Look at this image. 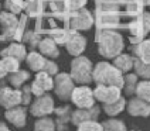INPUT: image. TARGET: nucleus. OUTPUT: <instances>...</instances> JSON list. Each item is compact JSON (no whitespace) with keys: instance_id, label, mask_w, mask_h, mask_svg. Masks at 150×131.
I'll list each match as a JSON object with an SVG mask.
<instances>
[{"instance_id":"f257e3e1","label":"nucleus","mask_w":150,"mask_h":131,"mask_svg":"<svg viewBox=\"0 0 150 131\" xmlns=\"http://www.w3.org/2000/svg\"><path fill=\"white\" fill-rule=\"evenodd\" d=\"M99 54L103 58L115 59L123 51V38L122 35L113 30H99L96 35Z\"/></svg>"},{"instance_id":"f03ea898","label":"nucleus","mask_w":150,"mask_h":131,"mask_svg":"<svg viewBox=\"0 0 150 131\" xmlns=\"http://www.w3.org/2000/svg\"><path fill=\"white\" fill-rule=\"evenodd\" d=\"M93 82L103 86H116L123 89L125 76L115 65L108 62H98L93 68Z\"/></svg>"},{"instance_id":"7ed1b4c3","label":"nucleus","mask_w":150,"mask_h":131,"mask_svg":"<svg viewBox=\"0 0 150 131\" xmlns=\"http://www.w3.org/2000/svg\"><path fill=\"white\" fill-rule=\"evenodd\" d=\"M96 24L100 30H109L119 23V6L112 0H98L96 3Z\"/></svg>"},{"instance_id":"20e7f679","label":"nucleus","mask_w":150,"mask_h":131,"mask_svg":"<svg viewBox=\"0 0 150 131\" xmlns=\"http://www.w3.org/2000/svg\"><path fill=\"white\" fill-rule=\"evenodd\" d=\"M71 76L78 85L93 82V65L86 57H75L71 61Z\"/></svg>"},{"instance_id":"39448f33","label":"nucleus","mask_w":150,"mask_h":131,"mask_svg":"<svg viewBox=\"0 0 150 131\" xmlns=\"http://www.w3.org/2000/svg\"><path fill=\"white\" fill-rule=\"evenodd\" d=\"M129 30H130V42L136 45L139 42L143 41V37L147 35L150 31V13H144L143 11L139 17H136V20L129 24Z\"/></svg>"},{"instance_id":"423d86ee","label":"nucleus","mask_w":150,"mask_h":131,"mask_svg":"<svg viewBox=\"0 0 150 131\" xmlns=\"http://www.w3.org/2000/svg\"><path fill=\"white\" fill-rule=\"evenodd\" d=\"M95 95L88 85H79L71 95V102L78 109H91L95 106Z\"/></svg>"},{"instance_id":"0eeeda50","label":"nucleus","mask_w":150,"mask_h":131,"mask_svg":"<svg viewBox=\"0 0 150 131\" xmlns=\"http://www.w3.org/2000/svg\"><path fill=\"white\" fill-rule=\"evenodd\" d=\"M74 83L75 82L71 74L61 72V74L55 75V78H54V92H55V95L61 100L71 99V95H72V92L75 89Z\"/></svg>"},{"instance_id":"6e6552de","label":"nucleus","mask_w":150,"mask_h":131,"mask_svg":"<svg viewBox=\"0 0 150 131\" xmlns=\"http://www.w3.org/2000/svg\"><path fill=\"white\" fill-rule=\"evenodd\" d=\"M55 111V106H54V99L51 97L50 95H42V96H38L35 97L31 106H30V113L31 116L40 118V117H47L50 116L51 113Z\"/></svg>"},{"instance_id":"1a4fd4ad","label":"nucleus","mask_w":150,"mask_h":131,"mask_svg":"<svg viewBox=\"0 0 150 131\" xmlns=\"http://www.w3.org/2000/svg\"><path fill=\"white\" fill-rule=\"evenodd\" d=\"M30 86H31L33 95L35 97H38V96H42V95H45L47 92H50V90L54 89V79H52L51 75H48L47 72L41 71V72H37L33 83H31Z\"/></svg>"},{"instance_id":"9d476101","label":"nucleus","mask_w":150,"mask_h":131,"mask_svg":"<svg viewBox=\"0 0 150 131\" xmlns=\"http://www.w3.org/2000/svg\"><path fill=\"white\" fill-rule=\"evenodd\" d=\"M122 89L116 86H103V85H96V88L93 89L95 99L100 102L102 104H109L113 103L122 97Z\"/></svg>"},{"instance_id":"9b49d317","label":"nucleus","mask_w":150,"mask_h":131,"mask_svg":"<svg viewBox=\"0 0 150 131\" xmlns=\"http://www.w3.org/2000/svg\"><path fill=\"white\" fill-rule=\"evenodd\" d=\"M18 23H20V20H17L16 14L10 13V11H7V10L0 13L1 31H3V37H4L6 40L16 38L17 28H18Z\"/></svg>"},{"instance_id":"f8f14e48","label":"nucleus","mask_w":150,"mask_h":131,"mask_svg":"<svg viewBox=\"0 0 150 131\" xmlns=\"http://www.w3.org/2000/svg\"><path fill=\"white\" fill-rule=\"evenodd\" d=\"M21 104V90L16 88L4 86L0 90V106L4 107L6 110L13 109Z\"/></svg>"},{"instance_id":"ddd939ff","label":"nucleus","mask_w":150,"mask_h":131,"mask_svg":"<svg viewBox=\"0 0 150 131\" xmlns=\"http://www.w3.org/2000/svg\"><path fill=\"white\" fill-rule=\"evenodd\" d=\"M93 24V17H92L91 11H88L86 8H81L78 11H75L71 18V27L74 30H89Z\"/></svg>"},{"instance_id":"4468645a","label":"nucleus","mask_w":150,"mask_h":131,"mask_svg":"<svg viewBox=\"0 0 150 131\" xmlns=\"http://www.w3.org/2000/svg\"><path fill=\"white\" fill-rule=\"evenodd\" d=\"M100 114V109L98 106H93L91 109H76L71 114V123L74 125H79L83 121H89V120H96Z\"/></svg>"},{"instance_id":"2eb2a0df","label":"nucleus","mask_w":150,"mask_h":131,"mask_svg":"<svg viewBox=\"0 0 150 131\" xmlns=\"http://www.w3.org/2000/svg\"><path fill=\"white\" fill-rule=\"evenodd\" d=\"M127 113L133 117H149L150 116V103L142 99L134 97L127 102L126 104Z\"/></svg>"},{"instance_id":"dca6fc26","label":"nucleus","mask_w":150,"mask_h":131,"mask_svg":"<svg viewBox=\"0 0 150 131\" xmlns=\"http://www.w3.org/2000/svg\"><path fill=\"white\" fill-rule=\"evenodd\" d=\"M4 117L8 123H11L16 128H23L27 123V110L25 107H13V109H8L4 113Z\"/></svg>"},{"instance_id":"f3484780","label":"nucleus","mask_w":150,"mask_h":131,"mask_svg":"<svg viewBox=\"0 0 150 131\" xmlns=\"http://www.w3.org/2000/svg\"><path fill=\"white\" fill-rule=\"evenodd\" d=\"M65 48H67L69 55L79 57V55H82V52L86 48V38L83 35H81V34L74 33L72 37L69 38V41L65 44Z\"/></svg>"},{"instance_id":"a211bd4d","label":"nucleus","mask_w":150,"mask_h":131,"mask_svg":"<svg viewBox=\"0 0 150 131\" xmlns=\"http://www.w3.org/2000/svg\"><path fill=\"white\" fill-rule=\"evenodd\" d=\"M25 62L28 68L34 71V72H41L45 68V64H47V58L42 55L41 52H37V51H31L27 54V58H25Z\"/></svg>"},{"instance_id":"6ab92c4d","label":"nucleus","mask_w":150,"mask_h":131,"mask_svg":"<svg viewBox=\"0 0 150 131\" xmlns=\"http://www.w3.org/2000/svg\"><path fill=\"white\" fill-rule=\"evenodd\" d=\"M57 114V120H55V124H57V131H68V123H71V107L69 106H62L55 109L54 111Z\"/></svg>"},{"instance_id":"aec40b11","label":"nucleus","mask_w":150,"mask_h":131,"mask_svg":"<svg viewBox=\"0 0 150 131\" xmlns=\"http://www.w3.org/2000/svg\"><path fill=\"white\" fill-rule=\"evenodd\" d=\"M38 49L44 57L48 58H58L59 57V49H58V44L54 41L51 37H47L41 40L40 45H38Z\"/></svg>"},{"instance_id":"412c9836","label":"nucleus","mask_w":150,"mask_h":131,"mask_svg":"<svg viewBox=\"0 0 150 131\" xmlns=\"http://www.w3.org/2000/svg\"><path fill=\"white\" fill-rule=\"evenodd\" d=\"M1 57H14L17 58L18 61H24L27 58V49H25V45L20 44V42H13L10 44L7 48H4L1 52H0Z\"/></svg>"},{"instance_id":"4be33fe9","label":"nucleus","mask_w":150,"mask_h":131,"mask_svg":"<svg viewBox=\"0 0 150 131\" xmlns=\"http://www.w3.org/2000/svg\"><path fill=\"white\" fill-rule=\"evenodd\" d=\"M113 65L123 74H129V71L134 66V58L129 54H120L113 59Z\"/></svg>"},{"instance_id":"5701e85b","label":"nucleus","mask_w":150,"mask_h":131,"mask_svg":"<svg viewBox=\"0 0 150 131\" xmlns=\"http://www.w3.org/2000/svg\"><path fill=\"white\" fill-rule=\"evenodd\" d=\"M133 52L140 61L150 64V40H144V41L133 45Z\"/></svg>"},{"instance_id":"b1692460","label":"nucleus","mask_w":150,"mask_h":131,"mask_svg":"<svg viewBox=\"0 0 150 131\" xmlns=\"http://www.w3.org/2000/svg\"><path fill=\"white\" fill-rule=\"evenodd\" d=\"M30 79V74L27 72V71H23V69H18L17 72L14 74H10L8 76V82L11 85V88H23L24 86V83L27 82Z\"/></svg>"},{"instance_id":"393cba45","label":"nucleus","mask_w":150,"mask_h":131,"mask_svg":"<svg viewBox=\"0 0 150 131\" xmlns=\"http://www.w3.org/2000/svg\"><path fill=\"white\" fill-rule=\"evenodd\" d=\"M126 100L125 97H120L119 100H116V102H113V103H109V104H103V111L106 113L108 116H117L120 114L123 110L126 109Z\"/></svg>"},{"instance_id":"a878e982","label":"nucleus","mask_w":150,"mask_h":131,"mask_svg":"<svg viewBox=\"0 0 150 131\" xmlns=\"http://www.w3.org/2000/svg\"><path fill=\"white\" fill-rule=\"evenodd\" d=\"M34 131H57L55 120H52L50 116L37 118V121L34 123Z\"/></svg>"},{"instance_id":"bb28decb","label":"nucleus","mask_w":150,"mask_h":131,"mask_svg":"<svg viewBox=\"0 0 150 131\" xmlns=\"http://www.w3.org/2000/svg\"><path fill=\"white\" fill-rule=\"evenodd\" d=\"M72 34L74 33H71V31H68V30H64V28H54V30L50 31V37L57 42V44L65 45V44L69 41V38L72 37Z\"/></svg>"},{"instance_id":"cd10ccee","label":"nucleus","mask_w":150,"mask_h":131,"mask_svg":"<svg viewBox=\"0 0 150 131\" xmlns=\"http://www.w3.org/2000/svg\"><path fill=\"white\" fill-rule=\"evenodd\" d=\"M137 75L136 74H126L125 75V83H123V92H125L126 95H133V93H136V88H137V83H139V81H137Z\"/></svg>"},{"instance_id":"c85d7f7f","label":"nucleus","mask_w":150,"mask_h":131,"mask_svg":"<svg viewBox=\"0 0 150 131\" xmlns=\"http://www.w3.org/2000/svg\"><path fill=\"white\" fill-rule=\"evenodd\" d=\"M134 72L137 76H140L143 79H150V64H146L140 61L139 58H134Z\"/></svg>"},{"instance_id":"c756f323","label":"nucleus","mask_w":150,"mask_h":131,"mask_svg":"<svg viewBox=\"0 0 150 131\" xmlns=\"http://www.w3.org/2000/svg\"><path fill=\"white\" fill-rule=\"evenodd\" d=\"M136 96L139 99H142L144 102H149L150 103V81H142V82L137 83V88H136Z\"/></svg>"},{"instance_id":"7c9ffc66","label":"nucleus","mask_w":150,"mask_h":131,"mask_svg":"<svg viewBox=\"0 0 150 131\" xmlns=\"http://www.w3.org/2000/svg\"><path fill=\"white\" fill-rule=\"evenodd\" d=\"M102 125H103V131H127L126 124L122 120H116V118H109L103 121Z\"/></svg>"},{"instance_id":"2f4dec72","label":"nucleus","mask_w":150,"mask_h":131,"mask_svg":"<svg viewBox=\"0 0 150 131\" xmlns=\"http://www.w3.org/2000/svg\"><path fill=\"white\" fill-rule=\"evenodd\" d=\"M25 10L28 11V16H38L44 10L42 0H28L25 3Z\"/></svg>"},{"instance_id":"473e14b6","label":"nucleus","mask_w":150,"mask_h":131,"mask_svg":"<svg viewBox=\"0 0 150 131\" xmlns=\"http://www.w3.org/2000/svg\"><path fill=\"white\" fill-rule=\"evenodd\" d=\"M143 6L140 1L137 0H130L127 4H126V13L127 16H132V17H139L143 13Z\"/></svg>"},{"instance_id":"72a5a7b5","label":"nucleus","mask_w":150,"mask_h":131,"mask_svg":"<svg viewBox=\"0 0 150 131\" xmlns=\"http://www.w3.org/2000/svg\"><path fill=\"white\" fill-rule=\"evenodd\" d=\"M24 7V0H6L4 1V8L10 13H13V14H18Z\"/></svg>"},{"instance_id":"f704fd0d","label":"nucleus","mask_w":150,"mask_h":131,"mask_svg":"<svg viewBox=\"0 0 150 131\" xmlns=\"http://www.w3.org/2000/svg\"><path fill=\"white\" fill-rule=\"evenodd\" d=\"M3 64H4V68L8 74H14L20 69V61L14 57H3L1 58Z\"/></svg>"},{"instance_id":"c9c22d12","label":"nucleus","mask_w":150,"mask_h":131,"mask_svg":"<svg viewBox=\"0 0 150 131\" xmlns=\"http://www.w3.org/2000/svg\"><path fill=\"white\" fill-rule=\"evenodd\" d=\"M23 40H24V42L27 44V47H30V48H35V47H38V45H40V42H41L40 34L34 33V31H27V33L23 35Z\"/></svg>"},{"instance_id":"e433bc0d","label":"nucleus","mask_w":150,"mask_h":131,"mask_svg":"<svg viewBox=\"0 0 150 131\" xmlns=\"http://www.w3.org/2000/svg\"><path fill=\"white\" fill-rule=\"evenodd\" d=\"M76 131H103V125L102 123H98L96 120H89L79 124Z\"/></svg>"},{"instance_id":"4c0bfd02","label":"nucleus","mask_w":150,"mask_h":131,"mask_svg":"<svg viewBox=\"0 0 150 131\" xmlns=\"http://www.w3.org/2000/svg\"><path fill=\"white\" fill-rule=\"evenodd\" d=\"M21 104L27 106L31 103V96H33V92H31V86L30 85H24L21 88Z\"/></svg>"},{"instance_id":"58836bf2","label":"nucleus","mask_w":150,"mask_h":131,"mask_svg":"<svg viewBox=\"0 0 150 131\" xmlns=\"http://www.w3.org/2000/svg\"><path fill=\"white\" fill-rule=\"evenodd\" d=\"M50 7L52 8V11L55 13H62L64 10H67V0H52L50 3Z\"/></svg>"},{"instance_id":"ea45409f","label":"nucleus","mask_w":150,"mask_h":131,"mask_svg":"<svg viewBox=\"0 0 150 131\" xmlns=\"http://www.w3.org/2000/svg\"><path fill=\"white\" fill-rule=\"evenodd\" d=\"M88 0H67V7L71 11H78L83 8V6L86 4Z\"/></svg>"},{"instance_id":"a19ab883","label":"nucleus","mask_w":150,"mask_h":131,"mask_svg":"<svg viewBox=\"0 0 150 131\" xmlns=\"http://www.w3.org/2000/svg\"><path fill=\"white\" fill-rule=\"evenodd\" d=\"M44 72H47V74L51 75V76H55V75H58V65H57L54 61L47 59V64H45V68H44Z\"/></svg>"},{"instance_id":"79ce46f5","label":"nucleus","mask_w":150,"mask_h":131,"mask_svg":"<svg viewBox=\"0 0 150 131\" xmlns=\"http://www.w3.org/2000/svg\"><path fill=\"white\" fill-rule=\"evenodd\" d=\"M25 20H27V17H25V16H23L21 18H20L18 28H17V34H16V38H17V40H21V38H23V34H25V31H24Z\"/></svg>"},{"instance_id":"37998d69","label":"nucleus","mask_w":150,"mask_h":131,"mask_svg":"<svg viewBox=\"0 0 150 131\" xmlns=\"http://www.w3.org/2000/svg\"><path fill=\"white\" fill-rule=\"evenodd\" d=\"M8 72L6 71V68H4V64H3V61L0 59V79H3L6 75H7Z\"/></svg>"},{"instance_id":"c03bdc74","label":"nucleus","mask_w":150,"mask_h":131,"mask_svg":"<svg viewBox=\"0 0 150 131\" xmlns=\"http://www.w3.org/2000/svg\"><path fill=\"white\" fill-rule=\"evenodd\" d=\"M0 131H10V128L3 121H0Z\"/></svg>"},{"instance_id":"a18cd8bd","label":"nucleus","mask_w":150,"mask_h":131,"mask_svg":"<svg viewBox=\"0 0 150 131\" xmlns=\"http://www.w3.org/2000/svg\"><path fill=\"white\" fill-rule=\"evenodd\" d=\"M137 1H140L143 6H150V0H137Z\"/></svg>"},{"instance_id":"49530a36","label":"nucleus","mask_w":150,"mask_h":131,"mask_svg":"<svg viewBox=\"0 0 150 131\" xmlns=\"http://www.w3.org/2000/svg\"><path fill=\"white\" fill-rule=\"evenodd\" d=\"M132 131H136V130H132Z\"/></svg>"},{"instance_id":"de8ad7c7","label":"nucleus","mask_w":150,"mask_h":131,"mask_svg":"<svg viewBox=\"0 0 150 131\" xmlns=\"http://www.w3.org/2000/svg\"><path fill=\"white\" fill-rule=\"evenodd\" d=\"M0 90H1V88H0Z\"/></svg>"}]
</instances>
